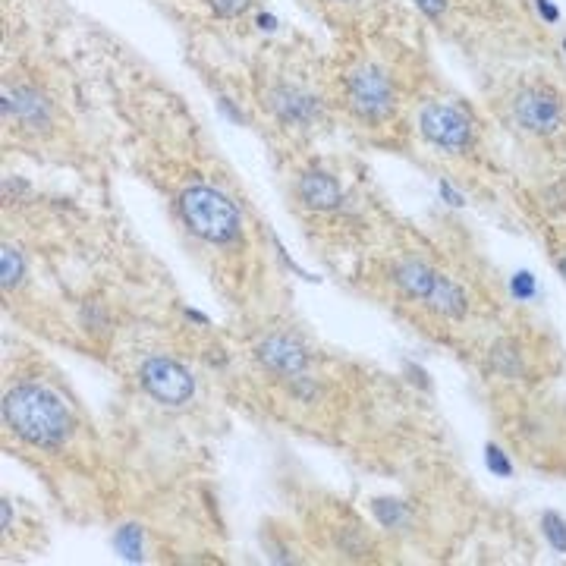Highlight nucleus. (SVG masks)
Masks as SVG:
<instances>
[{
  "label": "nucleus",
  "instance_id": "1",
  "mask_svg": "<svg viewBox=\"0 0 566 566\" xmlns=\"http://www.w3.org/2000/svg\"><path fill=\"white\" fill-rule=\"evenodd\" d=\"M4 422L32 447H57L70 438L73 428L63 403L35 384H19L4 397Z\"/></svg>",
  "mask_w": 566,
  "mask_h": 566
},
{
  "label": "nucleus",
  "instance_id": "2",
  "mask_svg": "<svg viewBox=\"0 0 566 566\" xmlns=\"http://www.w3.org/2000/svg\"><path fill=\"white\" fill-rule=\"evenodd\" d=\"M180 214L186 227L208 243H233L239 236V211L211 186H189L180 195Z\"/></svg>",
  "mask_w": 566,
  "mask_h": 566
},
{
  "label": "nucleus",
  "instance_id": "3",
  "mask_svg": "<svg viewBox=\"0 0 566 566\" xmlns=\"http://www.w3.org/2000/svg\"><path fill=\"white\" fill-rule=\"evenodd\" d=\"M346 98L356 117L378 123L394 111V82L375 63H362L346 76Z\"/></svg>",
  "mask_w": 566,
  "mask_h": 566
},
{
  "label": "nucleus",
  "instance_id": "4",
  "mask_svg": "<svg viewBox=\"0 0 566 566\" xmlns=\"http://www.w3.org/2000/svg\"><path fill=\"white\" fill-rule=\"evenodd\" d=\"M139 381H142V387L148 390L151 397H155L158 403H167V406H183L195 394L192 375L186 372L180 362L164 359V356L148 359L139 368Z\"/></svg>",
  "mask_w": 566,
  "mask_h": 566
},
{
  "label": "nucleus",
  "instance_id": "5",
  "mask_svg": "<svg viewBox=\"0 0 566 566\" xmlns=\"http://www.w3.org/2000/svg\"><path fill=\"white\" fill-rule=\"evenodd\" d=\"M513 117L522 129L538 136H551L563 126V101L548 89H522L513 98Z\"/></svg>",
  "mask_w": 566,
  "mask_h": 566
},
{
  "label": "nucleus",
  "instance_id": "6",
  "mask_svg": "<svg viewBox=\"0 0 566 566\" xmlns=\"http://www.w3.org/2000/svg\"><path fill=\"white\" fill-rule=\"evenodd\" d=\"M422 133L428 142L447 151H463L472 145V123L447 104H431L422 111Z\"/></svg>",
  "mask_w": 566,
  "mask_h": 566
},
{
  "label": "nucleus",
  "instance_id": "7",
  "mask_svg": "<svg viewBox=\"0 0 566 566\" xmlns=\"http://www.w3.org/2000/svg\"><path fill=\"white\" fill-rule=\"evenodd\" d=\"M255 359L265 365L268 372L283 375V378H293V375L302 372V368H306L309 353H306V346H302V343L283 337V334H274V337L261 340L255 346Z\"/></svg>",
  "mask_w": 566,
  "mask_h": 566
},
{
  "label": "nucleus",
  "instance_id": "8",
  "mask_svg": "<svg viewBox=\"0 0 566 566\" xmlns=\"http://www.w3.org/2000/svg\"><path fill=\"white\" fill-rule=\"evenodd\" d=\"M4 117L23 123L26 129H45L51 123V104L48 98L35 92L32 85H16V89H4Z\"/></svg>",
  "mask_w": 566,
  "mask_h": 566
},
{
  "label": "nucleus",
  "instance_id": "9",
  "mask_svg": "<svg viewBox=\"0 0 566 566\" xmlns=\"http://www.w3.org/2000/svg\"><path fill=\"white\" fill-rule=\"evenodd\" d=\"M296 192H299V199L315 211H334L343 202V192H340L337 180L324 170L302 173L299 183H296Z\"/></svg>",
  "mask_w": 566,
  "mask_h": 566
},
{
  "label": "nucleus",
  "instance_id": "10",
  "mask_svg": "<svg viewBox=\"0 0 566 566\" xmlns=\"http://www.w3.org/2000/svg\"><path fill=\"white\" fill-rule=\"evenodd\" d=\"M271 111L283 123H312L318 117V101L306 92L290 89V85H280L271 92Z\"/></svg>",
  "mask_w": 566,
  "mask_h": 566
},
{
  "label": "nucleus",
  "instance_id": "11",
  "mask_svg": "<svg viewBox=\"0 0 566 566\" xmlns=\"http://www.w3.org/2000/svg\"><path fill=\"white\" fill-rule=\"evenodd\" d=\"M434 274L431 268H425L422 261L406 258L400 265H394V283L409 296V299H428L431 287H434Z\"/></svg>",
  "mask_w": 566,
  "mask_h": 566
},
{
  "label": "nucleus",
  "instance_id": "12",
  "mask_svg": "<svg viewBox=\"0 0 566 566\" xmlns=\"http://www.w3.org/2000/svg\"><path fill=\"white\" fill-rule=\"evenodd\" d=\"M425 302L438 315H447V318H463L466 309H469L466 293L456 287L453 280H447V277H434V287H431V293H428Z\"/></svg>",
  "mask_w": 566,
  "mask_h": 566
},
{
  "label": "nucleus",
  "instance_id": "13",
  "mask_svg": "<svg viewBox=\"0 0 566 566\" xmlns=\"http://www.w3.org/2000/svg\"><path fill=\"white\" fill-rule=\"evenodd\" d=\"M114 544H117V551H120L126 560H142V529H139V526H123V529H117Z\"/></svg>",
  "mask_w": 566,
  "mask_h": 566
},
{
  "label": "nucleus",
  "instance_id": "14",
  "mask_svg": "<svg viewBox=\"0 0 566 566\" xmlns=\"http://www.w3.org/2000/svg\"><path fill=\"white\" fill-rule=\"evenodd\" d=\"M0 277H4V290H13L23 280V258L13 246H4V252H0Z\"/></svg>",
  "mask_w": 566,
  "mask_h": 566
},
{
  "label": "nucleus",
  "instance_id": "15",
  "mask_svg": "<svg viewBox=\"0 0 566 566\" xmlns=\"http://www.w3.org/2000/svg\"><path fill=\"white\" fill-rule=\"evenodd\" d=\"M541 529H544V535H548V541L554 544V548L560 554H566V522L557 513L548 510V513L541 516Z\"/></svg>",
  "mask_w": 566,
  "mask_h": 566
},
{
  "label": "nucleus",
  "instance_id": "16",
  "mask_svg": "<svg viewBox=\"0 0 566 566\" xmlns=\"http://www.w3.org/2000/svg\"><path fill=\"white\" fill-rule=\"evenodd\" d=\"M375 516L381 519V526H387V529H397L400 522L406 519L403 504H397V500H375Z\"/></svg>",
  "mask_w": 566,
  "mask_h": 566
},
{
  "label": "nucleus",
  "instance_id": "17",
  "mask_svg": "<svg viewBox=\"0 0 566 566\" xmlns=\"http://www.w3.org/2000/svg\"><path fill=\"white\" fill-rule=\"evenodd\" d=\"M208 7L221 19H233V16H243L252 7V0H208Z\"/></svg>",
  "mask_w": 566,
  "mask_h": 566
},
{
  "label": "nucleus",
  "instance_id": "18",
  "mask_svg": "<svg viewBox=\"0 0 566 566\" xmlns=\"http://www.w3.org/2000/svg\"><path fill=\"white\" fill-rule=\"evenodd\" d=\"M485 453H488L485 460H488V469H491V472H497L500 478H507V475L513 472L510 460H507V456H504V450H500V447H488Z\"/></svg>",
  "mask_w": 566,
  "mask_h": 566
},
{
  "label": "nucleus",
  "instance_id": "19",
  "mask_svg": "<svg viewBox=\"0 0 566 566\" xmlns=\"http://www.w3.org/2000/svg\"><path fill=\"white\" fill-rule=\"evenodd\" d=\"M513 293H516V299H532L535 296V280H532L529 271H522V274L513 277Z\"/></svg>",
  "mask_w": 566,
  "mask_h": 566
},
{
  "label": "nucleus",
  "instance_id": "20",
  "mask_svg": "<svg viewBox=\"0 0 566 566\" xmlns=\"http://www.w3.org/2000/svg\"><path fill=\"white\" fill-rule=\"evenodd\" d=\"M419 10L431 19H441V13L447 10V0H416Z\"/></svg>",
  "mask_w": 566,
  "mask_h": 566
},
{
  "label": "nucleus",
  "instance_id": "21",
  "mask_svg": "<svg viewBox=\"0 0 566 566\" xmlns=\"http://www.w3.org/2000/svg\"><path fill=\"white\" fill-rule=\"evenodd\" d=\"M441 195H444V199H447L450 205H456V208H460V205H463V195H460V192H456V189H453L450 183H441Z\"/></svg>",
  "mask_w": 566,
  "mask_h": 566
},
{
  "label": "nucleus",
  "instance_id": "22",
  "mask_svg": "<svg viewBox=\"0 0 566 566\" xmlns=\"http://www.w3.org/2000/svg\"><path fill=\"white\" fill-rule=\"evenodd\" d=\"M538 10H541L544 16H548V19H551V23H554V19H557V10H554V7L548 4V0H538Z\"/></svg>",
  "mask_w": 566,
  "mask_h": 566
},
{
  "label": "nucleus",
  "instance_id": "23",
  "mask_svg": "<svg viewBox=\"0 0 566 566\" xmlns=\"http://www.w3.org/2000/svg\"><path fill=\"white\" fill-rule=\"evenodd\" d=\"M0 513H4V532H10V504L4 500V507H0Z\"/></svg>",
  "mask_w": 566,
  "mask_h": 566
},
{
  "label": "nucleus",
  "instance_id": "24",
  "mask_svg": "<svg viewBox=\"0 0 566 566\" xmlns=\"http://www.w3.org/2000/svg\"><path fill=\"white\" fill-rule=\"evenodd\" d=\"M560 274H563V277H566V255H563V258H560Z\"/></svg>",
  "mask_w": 566,
  "mask_h": 566
}]
</instances>
